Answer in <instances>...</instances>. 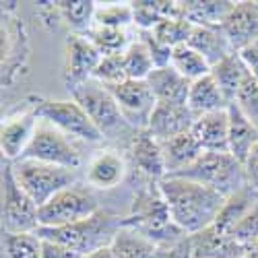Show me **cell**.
I'll return each mask as SVG.
<instances>
[{
	"instance_id": "obj_1",
	"label": "cell",
	"mask_w": 258,
	"mask_h": 258,
	"mask_svg": "<svg viewBox=\"0 0 258 258\" xmlns=\"http://www.w3.org/2000/svg\"><path fill=\"white\" fill-rule=\"evenodd\" d=\"M157 184L167 203L171 221L186 235L213 227L227 201L217 190L178 176H165Z\"/></svg>"
},
{
	"instance_id": "obj_2",
	"label": "cell",
	"mask_w": 258,
	"mask_h": 258,
	"mask_svg": "<svg viewBox=\"0 0 258 258\" xmlns=\"http://www.w3.org/2000/svg\"><path fill=\"white\" fill-rule=\"evenodd\" d=\"M124 227L139 231L143 238L153 242L157 248L161 244L165 248L176 246L178 242H182V235H186L171 221V215L159 190V184H149L147 188L137 192L131 207V215L124 219Z\"/></svg>"
},
{
	"instance_id": "obj_3",
	"label": "cell",
	"mask_w": 258,
	"mask_h": 258,
	"mask_svg": "<svg viewBox=\"0 0 258 258\" xmlns=\"http://www.w3.org/2000/svg\"><path fill=\"white\" fill-rule=\"evenodd\" d=\"M122 227H124V221H120V217L105 213V211H99L93 217L73 223V225L39 227L37 233L46 242L71 248L81 256H89L101 248H110Z\"/></svg>"
},
{
	"instance_id": "obj_4",
	"label": "cell",
	"mask_w": 258,
	"mask_h": 258,
	"mask_svg": "<svg viewBox=\"0 0 258 258\" xmlns=\"http://www.w3.org/2000/svg\"><path fill=\"white\" fill-rule=\"evenodd\" d=\"M11 163V161H9ZM17 184L25 190V195L37 205L44 207L58 192L77 184V169L58 167L37 159H19L11 163Z\"/></svg>"
},
{
	"instance_id": "obj_5",
	"label": "cell",
	"mask_w": 258,
	"mask_h": 258,
	"mask_svg": "<svg viewBox=\"0 0 258 258\" xmlns=\"http://www.w3.org/2000/svg\"><path fill=\"white\" fill-rule=\"evenodd\" d=\"M176 176L205 184L213 190H217L219 195H223L225 199L248 186L244 165L231 153L205 151L188 169L180 171V174H176Z\"/></svg>"
},
{
	"instance_id": "obj_6",
	"label": "cell",
	"mask_w": 258,
	"mask_h": 258,
	"mask_svg": "<svg viewBox=\"0 0 258 258\" xmlns=\"http://www.w3.org/2000/svg\"><path fill=\"white\" fill-rule=\"evenodd\" d=\"M69 91H71V97L77 103H81L83 110L89 114L91 122L99 128L103 139H116L131 128L126 124L110 89L103 87L95 79H89L81 85H75V87H69Z\"/></svg>"
},
{
	"instance_id": "obj_7",
	"label": "cell",
	"mask_w": 258,
	"mask_h": 258,
	"mask_svg": "<svg viewBox=\"0 0 258 258\" xmlns=\"http://www.w3.org/2000/svg\"><path fill=\"white\" fill-rule=\"evenodd\" d=\"M99 213V203L89 188L79 184L58 192L44 207H39V227H64L85 221Z\"/></svg>"
},
{
	"instance_id": "obj_8",
	"label": "cell",
	"mask_w": 258,
	"mask_h": 258,
	"mask_svg": "<svg viewBox=\"0 0 258 258\" xmlns=\"http://www.w3.org/2000/svg\"><path fill=\"white\" fill-rule=\"evenodd\" d=\"M33 112L37 118L48 120L58 131L69 135L73 139L85 141V143H101L103 135L99 128L91 122L89 114L83 110L81 103L71 99H41L33 105Z\"/></svg>"
},
{
	"instance_id": "obj_9",
	"label": "cell",
	"mask_w": 258,
	"mask_h": 258,
	"mask_svg": "<svg viewBox=\"0 0 258 258\" xmlns=\"http://www.w3.org/2000/svg\"><path fill=\"white\" fill-rule=\"evenodd\" d=\"M23 157L52 163L58 167H67V169H79L83 163V155L75 147V143L71 141V137L64 135L54 124H50L48 120H41V118L37 124L35 137Z\"/></svg>"
},
{
	"instance_id": "obj_10",
	"label": "cell",
	"mask_w": 258,
	"mask_h": 258,
	"mask_svg": "<svg viewBox=\"0 0 258 258\" xmlns=\"http://www.w3.org/2000/svg\"><path fill=\"white\" fill-rule=\"evenodd\" d=\"M39 207L25 195L15 180L13 167L7 161L3 169V229L7 233H31L39 229Z\"/></svg>"
},
{
	"instance_id": "obj_11",
	"label": "cell",
	"mask_w": 258,
	"mask_h": 258,
	"mask_svg": "<svg viewBox=\"0 0 258 258\" xmlns=\"http://www.w3.org/2000/svg\"><path fill=\"white\" fill-rule=\"evenodd\" d=\"M110 93L114 95L120 112L126 120V124L133 128L135 133L147 131L151 114L157 105V99L149 87L147 81H124L114 87H107Z\"/></svg>"
},
{
	"instance_id": "obj_12",
	"label": "cell",
	"mask_w": 258,
	"mask_h": 258,
	"mask_svg": "<svg viewBox=\"0 0 258 258\" xmlns=\"http://www.w3.org/2000/svg\"><path fill=\"white\" fill-rule=\"evenodd\" d=\"M39 118L37 114L31 110H23L11 114L9 118L3 120V128H0V149H3V155L7 161L15 163L19 159H23L25 151L29 149L35 131H37Z\"/></svg>"
},
{
	"instance_id": "obj_13",
	"label": "cell",
	"mask_w": 258,
	"mask_h": 258,
	"mask_svg": "<svg viewBox=\"0 0 258 258\" xmlns=\"http://www.w3.org/2000/svg\"><path fill=\"white\" fill-rule=\"evenodd\" d=\"M64 48H67V67H64L67 87H75V85L93 79L101 54L89 41V37L83 33H71Z\"/></svg>"
},
{
	"instance_id": "obj_14",
	"label": "cell",
	"mask_w": 258,
	"mask_h": 258,
	"mask_svg": "<svg viewBox=\"0 0 258 258\" xmlns=\"http://www.w3.org/2000/svg\"><path fill=\"white\" fill-rule=\"evenodd\" d=\"M221 31L229 39V44L235 52H242L246 46L254 44L258 39V0L235 3Z\"/></svg>"
},
{
	"instance_id": "obj_15",
	"label": "cell",
	"mask_w": 258,
	"mask_h": 258,
	"mask_svg": "<svg viewBox=\"0 0 258 258\" xmlns=\"http://www.w3.org/2000/svg\"><path fill=\"white\" fill-rule=\"evenodd\" d=\"M128 157L133 165L149 180H163L167 176L161 145L155 137H151L147 131L135 133V137L128 143Z\"/></svg>"
},
{
	"instance_id": "obj_16",
	"label": "cell",
	"mask_w": 258,
	"mask_h": 258,
	"mask_svg": "<svg viewBox=\"0 0 258 258\" xmlns=\"http://www.w3.org/2000/svg\"><path fill=\"white\" fill-rule=\"evenodd\" d=\"M197 116L190 112L188 105H174V103H157L149 120L147 133L157 141H165L192 131Z\"/></svg>"
},
{
	"instance_id": "obj_17",
	"label": "cell",
	"mask_w": 258,
	"mask_h": 258,
	"mask_svg": "<svg viewBox=\"0 0 258 258\" xmlns=\"http://www.w3.org/2000/svg\"><path fill=\"white\" fill-rule=\"evenodd\" d=\"M192 137L199 141L203 151L229 153V112L219 110L199 116L192 124Z\"/></svg>"
},
{
	"instance_id": "obj_18",
	"label": "cell",
	"mask_w": 258,
	"mask_h": 258,
	"mask_svg": "<svg viewBox=\"0 0 258 258\" xmlns=\"http://www.w3.org/2000/svg\"><path fill=\"white\" fill-rule=\"evenodd\" d=\"M190 252L192 258H248L250 254L231 235L221 233L217 227L190 235Z\"/></svg>"
},
{
	"instance_id": "obj_19",
	"label": "cell",
	"mask_w": 258,
	"mask_h": 258,
	"mask_svg": "<svg viewBox=\"0 0 258 258\" xmlns=\"http://www.w3.org/2000/svg\"><path fill=\"white\" fill-rule=\"evenodd\" d=\"M126 178V159L112 149H103L99 151L87 165L85 171V180L91 188L97 190H110L122 184Z\"/></svg>"
},
{
	"instance_id": "obj_20",
	"label": "cell",
	"mask_w": 258,
	"mask_h": 258,
	"mask_svg": "<svg viewBox=\"0 0 258 258\" xmlns=\"http://www.w3.org/2000/svg\"><path fill=\"white\" fill-rule=\"evenodd\" d=\"M157 103H174V105H186L188 93H190V81L184 79L174 67L155 69L147 79Z\"/></svg>"
},
{
	"instance_id": "obj_21",
	"label": "cell",
	"mask_w": 258,
	"mask_h": 258,
	"mask_svg": "<svg viewBox=\"0 0 258 258\" xmlns=\"http://www.w3.org/2000/svg\"><path fill=\"white\" fill-rule=\"evenodd\" d=\"M159 145H161L167 176H176V174H180V171L188 169L205 153L203 147L199 145V141L192 137V133H184V135H178V137L159 141Z\"/></svg>"
},
{
	"instance_id": "obj_22",
	"label": "cell",
	"mask_w": 258,
	"mask_h": 258,
	"mask_svg": "<svg viewBox=\"0 0 258 258\" xmlns=\"http://www.w3.org/2000/svg\"><path fill=\"white\" fill-rule=\"evenodd\" d=\"M229 112V153L238 159L242 165L250 157L252 149L258 145V128L231 103Z\"/></svg>"
},
{
	"instance_id": "obj_23",
	"label": "cell",
	"mask_w": 258,
	"mask_h": 258,
	"mask_svg": "<svg viewBox=\"0 0 258 258\" xmlns=\"http://www.w3.org/2000/svg\"><path fill=\"white\" fill-rule=\"evenodd\" d=\"M248 75H250V71L246 67V62L242 60L240 52L229 54L227 58H223L221 62H217L211 69V77L215 79V83L219 85V89L225 95L229 105L235 101V97H238Z\"/></svg>"
},
{
	"instance_id": "obj_24",
	"label": "cell",
	"mask_w": 258,
	"mask_h": 258,
	"mask_svg": "<svg viewBox=\"0 0 258 258\" xmlns=\"http://www.w3.org/2000/svg\"><path fill=\"white\" fill-rule=\"evenodd\" d=\"M233 7L235 3L229 0H188L182 3V13L192 25L221 29Z\"/></svg>"
},
{
	"instance_id": "obj_25",
	"label": "cell",
	"mask_w": 258,
	"mask_h": 258,
	"mask_svg": "<svg viewBox=\"0 0 258 258\" xmlns=\"http://www.w3.org/2000/svg\"><path fill=\"white\" fill-rule=\"evenodd\" d=\"M190 112L199 116L211 114V112H219V110H227L229 103L225 99V95L221 93L219 85L215 83V79L211 75L199 79V81H192L190 85V93H188V103Z\"/></svg>"
},
{
	"instance_id": "obj_26",
	"label": "cell",
	"mask_w": 258,
	"mask_h": 258,
	"mask_svg": "<svg viewBox=\"0 0 258 258\" xmlns=\"http://www.w3.org/2000/svg\"><path fill=\"white\" fill-rule=\"evenodd\" d=\"M188 46L195 48L209 64L211 69L217 62H221L223 58H227L229 54H233L235 50L231 48L229 39L223 35L221 29H213V27H192V33L188 37Z\"/></svg>"
},
{
	"instance_id": "obj_27",
	"label": "cell",
	"mask_w": 258,
	"mask_h": 258,
	"mask_svg": "<svg viewBox=\"0 0 258 258\" xmlns=\"http://www.w3.org/2000/svg\"><path fill=\"white\" fill-rule=\"evenodd\" d=\"M131 7L139 31H153L165 19L184 17L182 3H174V0H139V3H131Z\"/></svg>"
},
{
	"instance_id": "obj_28",
	"label": "cell",
	"mask_w": 258,
	"mask_h": 258,
	"mask_svg": "<svg viewBox=\"0 0 258 258\" xmlns=\"http://www.w3.org/2000/svg\"><path fill=\"white\" fill-rule=\"evenodd\" d=\"M254 205H258V192L252 190L250 186L242 188L240 192L227 197V201H225V205H223V209H221L219 217H217V221H215L213 227H217L221 233H229L235 227V223L246 217L248 211Z\"/></svg>"
},
{
	"instance_id": "obj_29",
	"label": "cell",
	"mask_w": 258,
	"mask_h": 258,
	"mask_svg": "<svg viewBox=\"0 0 258 258\" xmlns=\"http://www.w3.org/2000/svg\"><path fill=\"white\" fill-rule=\"evenodd\" d=\"M114 258H155L157 246L135 229L122 227L112 244Z\"/></svg>"
},
{
	"instance_id": "obj_30",
	"label": "cell",
	"mask_w": 258,
	"mask_h": 258,
	"mask_svg": "<svg viewBox=\"0 0 258 258\" xmlns=\"http://www.w3.org/2000/svg\"><path fill=\"white\" fill-rule=\"evenodd\" d=\"M58 17L67 23L75 33H87L93 27V19L97 5L91 0H73V3H54Z\"/></svg>"
},
{
	"instance_id": "obj_31",
	"label": "cell",
	"mask_w": 258,
	"mask_h": 258,
	"mask_svg": "<svg viewBox=\"0 0 258 258\" xmlns=\"http://www.w3.org/2000/svg\"><path fill=\"white\" fill-rule=\"evenodd\" d=\"M5 258H44V240L37 231L31 233H3Z\"/></svg>"
},
{
	"instance_id": "obj_32",
	"label": "cell",
	"mask_w": 258,
	"mask_h": 258,
	"mask_svg": "<svg viewBox=\"0 0 258 258\" xmlns=\"http://www.w3.org/2000/svg\"><path fill=\"white\" fill-rule=\"evenodd\" d=\"M171 67H174L184 79H188L190 83L211 75V64L188 44L171 50Z\"/></svg>"
},
{
	"instance_id": "obj_33",
	"label": "cell",
	"mask_w": 258,
	"mask_h": 258,
	"mask_svg": "<svg viewBox=\"0 0 258 258\" xmlns=\"http://www.w3.org/2000/svg\"><path fill=\"white\" fill-rule=\"evenodd\" d=\"M85 35L89 37V41L99 50L101 56L124 54L128 50V46L133 44L124 29H110V27H95L93 25Z\"/></svg>"
},
{
	"instance_id": "obj_34",
	"label": "cell",
	"mask_w": 258,
	"mask_h": 258,
	"mask_svg": "<svg viewBox=\"0 0 258 258\" xmlns=\"http://www.w3.org/2000/svg\"><path fill=\"white\" fill-rule=\"evenodd\" d=\"M124 69H126V77L131 81H147L149 75L155 71L153 58L141 39L133 41L124 52Z\"/></svg>"
},
{
	"instance_id": "obj_35",
	"label": "cell",
	"mask_w": 258,
	"mask_h": 258,
	"mask_svg": "<svg viewBox=\"0 0 258 258\" xmlns=\"http://www.w3.org/2000/svg\"><path fill=\"white\" fill-rule=\"evenodd\" d=\"M192 25L188 19H184V17H178V19H165V21H161V23L153 29V35L161 41L163 46H167V48H178V46H184V44H188V37H190V33H192Z\"/></svg>"
},
{
	"instance_id": "obj_36",
	"label": "cell",
	"mask_w": 258,
	"mask_h": 258,
	"mask_svg": "<svg viewBox=\"0 0 258 258\" xmlns=\"http://www.w3.org/2000/svg\"><path fill=\"white\" fill-rule=\"evenodd\" d=\"M131 23H135V13L131 3L97 7L95 19H93L95 27H110V29H124Z\"/></svg>"
},
{
	"instance_id": "obj_37",
	"label": "cell",
	"mask_w": 258,
	"mask_h": 258,
	"mask_svg": "<svg viewBox=\"0 0 258 258\" xmlns=\"http://www.w3.org/2000/svg\"><path fill=\"white\" fill-rule=\"evenodd\" d=\"M93 79L97 83H101L103 87H114V85H120V83L128 81L126 69H124V54L101 56L97 69L93 73Z\"/></svg>"
},
{
	"instance_id": "obj_38",
	"label": "cell",
	"mask_w": 258,
	"mask_h": 258,
	"mask_svg": "<svg viewBox=\"0 0 258 258\" xmlns=\"http://www.w3.org/2000/svg\"><path fill=\"white\" fill-rule=\"evenodd\" d=\"M227 235H231L240 246H244L248 252H252L258 246V205H254L248 211L246 217L235 223V227Z\"/></svg>"
},
{
	"instance_id": "obj_39",
	"label": "cell",
	"mask_w": 258,
	"mask_h": 258,
	"mask_svg": "<svg viewBox=\"0 0 258 258\" xmlns=\"http://www.w3.org/2000/svg\"><path fill=\"white\" fill-rule=\"evenodd\" d=\"M235 107L258 128V81L248 75L244 85H242V89L238 93V97H235Z\"/></svg>"
},
{
	"instance_id": "obj_40",
	"label": "cell",
	"mask_w": 258,
	"mask_h": 258,
	"mask_svg": "<svg viewBox=\"0 0 258 258\" xmlns=\"http://www.w3.org/2000/svg\"><path fill=\"white\" fill-rule=\"evenodd\" d=\"M139 39L147 46L149 54H151V58H153L155 69L169 67V64H171V48L163 46L161 41L153 35V31H139Z\"/></svg>"
},
{
	"instance_id": "obj_41",
	"label": "cell",
	"mask_w": 258,
	"mask_h": 258,
	"mask_svg": "<svg viewBox=\"0 0 258 258\" xmlns=\"http://www.w3.org/2000/svg\"><path fill=\"white\" fill-rule=\"evenodd\" d=\"M244 171H246V182H248V186L258 192V145L252 149L250 157L246 159Z\"/></svg>"
},
{
	"instance_id": "obj_42",
	"label": "cell",
	"mask_w": 258,
	"mask_h": 258,
	"mask_svg": "<svg viewBox=\"0 0 258 258\" xmlns=\"http://www.w3.org/2000/svg\"><path fill=\"white\" fill-rule=\"evenodd\" d=\"M240 56H242V60L246 62V67H248L250 75L258 81V39L254 41V44L246 46V48L240 52Z\"/></svg>"
},
{
	"instance_id": "obj_43",
	"label": "cell",
	"mask_w": 258,
	"mask_h": 258,
	"mask_svg": "<svg viewBox=\"0 0 258 258\" xmlns=\"http://www.w3.org/2000/svg\"><path fill=\"white\" fill-rule=\"evenodd\" d=\"M44 258H85V256L77 254L71 248H64V246H58V244H52V242L44 240Z\"/></svg>"
},
{
	"instance_id": "obj_44",
	"label": "cell",
	"mask_w": 258,
	"mask_h": 258,
	"mask_svg": "<svg viewBox=\"0 0 258 258\" xmlns=\"http://www.w3.org/2000/svg\"><path fill=\"white\" fill-rule=\"evenodd\" d=\"M256 248H258V246H256Z\"/></svg>"
}]
</instances>
